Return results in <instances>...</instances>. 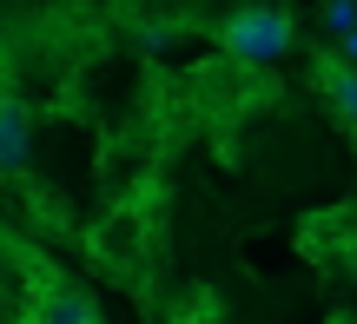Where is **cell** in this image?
<instances>
[{
	"label": "cell",
	"mask_w": 357,
	"mask_h": 324,
	"mask_svg": "<svg viewBox=\"0 0 357 324\" xmlns=\"http://www.w3.org/2000/svg\"><path fill=\"white\" fill-rule=\"evenodd\" d=\"M218 40H225L238 60H278V53L291 47V13H278V7H238L225 26H218Z\"/></svg>",
	"instance_id": "1"
},
{
	"label": "cell",
	"mask_w": 357,
	"mask_h": 324,
	"mask_svg": "<svg viewBox=\"0 0 357 324\" xmlns=\"http://www.w3.org/2000/svg\"><path fill=\"white\" fill-rule=\"evenodd\" d=\"M33 153V119L20 100H0V172H20Z\"/></svg>",
	"instance_id": "3"
},
{
	"label": "cell",
	"mask_w": 357,
	"mask_h": 324,
	"mask_svg": "<svg viewBox=\"0 0 357 324\" xmlns=\"http://www.w3.org/2000/svg\"><path fill=\"white\" fill-rule=\"evenodd\" d=\"M26 324H100V311H93V298H86V291H73L66 278H47Z\"/></svg>",
	"instance_id": "2"
},
{
	"label": "cell",
	"mask_w": 357,
	"mask_h": 324,
	"mask_svg": "<svg viewBox=\"0 0 357 324\" xmlns=\"http://www.w3.org/2000/svg\"><path fill=\"white\" fill-rule=\"evenodd\" d=\"M318 20H324V26H331V33H337V40H344V33H357V7H351V0H331V7H324V13H318Z\"/></svg>",
	"instance_id": "5"
},
{
	"label": "cell",
	"mask_w": 357,
	"mask_h": 324,
	"mask_svg": "<svg viewBox=\"0 0 357 324\" xmlns=\"http://www.w3.org/2000/svg\"><path fill=\"white\" fill-rule=\"evenodd\" d=\"M318 86H324V100H331V113L357 132V66H344V60L331 53V60L318 66Z\"/></svg>",
	"instance_id": "4"
},
{
	"label": "cell",
	"mask_w": 357,
	"mask_h": 324,
	"mask_svg": "<svg viewBox=\"0 0 357 324\" xmlns=\"http://www.w3.org/2000/svg\"><path fill=\"white\" fill-rule=\"evenodd\" d=\"M337 60H344V66H357V33H344V40H337Z\"/></svg>",
	"instance_id": "6"
},
{
	"label": "cell",
	"mask_w": 357,
	"mask_h": 324,
	"mask_svg": "<svg viewBox=\"0 0 357 324\" xmlns=\"http://www.w3.org/2000/svg\"><path fill=\"white\" fill-rule=\"evenodd\" d=\"M351 265H357V245H351Z\"/></svg>",
	"instance_id": "7"
}]
</instances>
